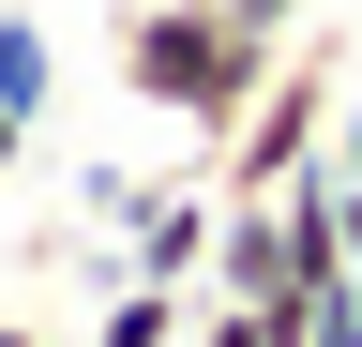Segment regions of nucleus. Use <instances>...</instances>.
Instances as JSON below:
<instances>
[{
  "label": "nucleus",
  "instance_id": "obj_1",
  "mask_svg": "<svg viewBox=\"0 0 362 347\" xmlns=\"http://www.w3.org/2000/svg\"><path fill=\"white\" fill-rule=\"evenodd\" d=\"M106 61H121V91L151 106V121H181V151H226V121H242L257 91H272V30H242L226 0H121V30H106Z\"/></svg>",
  "mask_w": 362,
  "mask_h": 347
},
{
  "label": "nucleus",
  "instance_id": "obj_2",
  "mask_svg": "<svg viewBox=\"0 0 362 347\" xmlns=\"http://www.w3.org/2000/svg\"><path fill=\"white\" fill-rule=\"evenodd\" d=\"M332 287H347L332 166H302L287 196H226V227H211V287H197V302H257V317H317Z\"/></svg>",
  "mask_w": 362,
  "mask_h": 347
},
{
  "label": "nucleus",
  "instance_id": "obj_3",
  "mask_svg": "<svg viewBox=\"0 0 362 347\" xmlns=\"http://www.w3.org/2000/svg\"><path fill=\"white\" fill-rule=\"evenodd\" d=\"M332 121H347V76H332V46H302L272 61V91L226 121V151H211V196H287L302 166H332Z\"/></svg>",
  "mask_w": 362,
  "mask_h": 347
},
{
  "label": "nucleus",
  "instance_id": "obj_4",
  "mask_svg": "<svg viewBox=\"0 0 362 347\" xmlns=\"http://www.w3.org/2000/svg\"><path fill=\"white\" fill-rule=\"evenodd\" d=\"M211 227H226V196H181V182H151V196H136V227H121V272L197 302V287H211Z\"/></svg>",
  "mask_w": 362,
  "mask_h": 347
},
{
  "label": "nucleus",
  "instance_id": "obj_5",
  "mask_svg": "<svg viewBox=\"0 0 362 347\" xmlns=\"http://www.w3.org/2000/svg\"><path fill=\"white\" fill-rule=\"evenodd\" d=\"M76 347H181V287H136V272H121V287H106V317H90Z\"/></svg>",
  "mask_w": 362,
  "mask_h": 347
},
{
  "label": "nucleus",
  "instance_id": "obj_6",
  "mask_svg": "<svg viewBox=\"0 0 362 347\" xmlns=\"http://www.w3.org/2000/svg\"><path fill=\"white\" fill-rule=\"evenodd\" d=\"M45 91H61L45 30H30V16H0V106H16V121H45Z\"/></svg>",
  "mask_w": 362,
  "mask_h": 347
},
{
  "label": "nucleus",
  "instance_id": "obj_7",
  "mask_svg": "<svg viewBox=\"0 0 362 347\" xmlns=\"http://www.w3.org/2000/svg\"><path fill=\"white\" fill-rule=\"evenodd\" d=\"M226 16H242V30H272V46H302V30H317V0H226Z\"/></svg>",
  "mask_w": 362,
  "mask_h": 347
},
{
  "label": "nucleus",
  "instance_id": "obj_8",
  "mask_svg": "<svg viewBox=\"0 0 362 347\" xmlns=\"http://www.w3.org/2000/svg\"><path fill=\"white\" fill-rule=\"evenodd\" d=\"M332 182H362V91H347V121H332Z\"/></svg>",
  "mask_w": 362,
  "mask_h": 347
},
{
  "label": "nucleus",
  "instance_id": "obj_9",
  "mask_svg": "<svg viewBox=\"0 0 362 347\" xmlns=\"http://www.w3.org/2000/svg\"><path fill=\"white\" fill-rule=\"evenodd\" d=\"M16 166H30V121H16V106H0V182H16Z\"/></svg>",
  "mask_w": 362,
  "mask_h": 347
},
{
  "label": "nucleus",
  "instance_id": "obj_10",
  "mask_svg": "<svg viewBox=\"0 0 362 347\" xmlns=\"http://www.w3.org/2000/svg\"><path fill=\"white\" fill-rule=\"evenodd\" d=\"M0 347H76V332H30V317H0Z\"/></svg>",
  "mask_w": 362,
  "mask_h": 347
}]
</instances>
